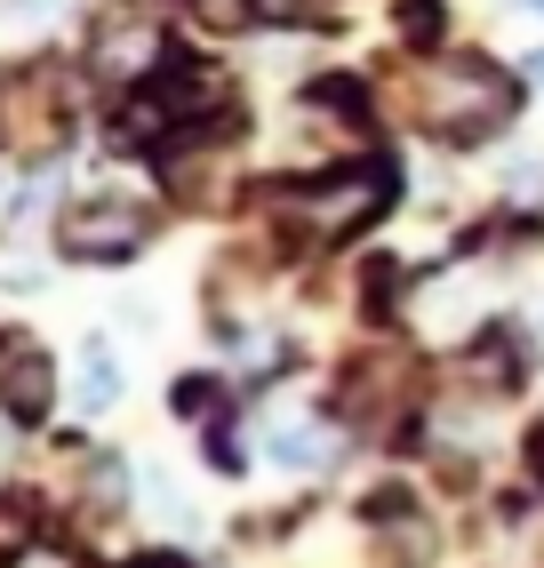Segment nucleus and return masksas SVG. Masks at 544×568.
<instances>
[{"mask_svg":"<svg viewBox=\"0 0 544 568\" xmlns=\"http://www.w3.org/2000/svg\"><path fill=\"white\" fill-rule=\"evenodd\" d=\"M504 112H513V89L473 57H456V64H441L433 81H424V121L441 136H488Z\"/></svg>","mask_w":544,"mask_h":568,"instance_id":"1","label":"nucleus"},{"mask_svg":"<svg viewBox=\"0 0 544 568\" xmlns=\"http://www.w3.org/2000/svg\"><path fill=\"white\" fill-rule=\"evenodd\" d=\"M384 184H393L384 169H353L336 184H313V193H296V224H304V233H321V241H336V233H353L369 209H384Z\"/></svg>","mask_w":544,"mask_h":568,"instance_id":"2","label":"nucleus"},{"mask_svg":"<svg viewBox=\"0 0 544 568\" xmlns=\"http://www.w3.org/2000/svg\"><path fill=\"white\" fill-rule=\"evenodd\" d=\"M57 241H64V256L104 264V256H129V248L144 241V216H137V209H121V201H89V209H64Z\"/></svg>","mask_w":544,"mask_h":568,"instance_id":"3","label":"nucleus"},{"mask_svg":"<svg viewBox=\"0 0 544 568\" xmlns=\"http://www.w3.org/2000/svg\"><path fill=\"white\" fill-rule=\"evenodd\" d=\"M152 64H161V32H152L144 17H112L97 32V72L104 81H144Z\"/></svg>","mask_w":544,"mask_h":568,"instance_id":"4","label":"nucleus"},{"mask_svg":"<svg viewBox=\"0 0 544 568\" xmlns=\"http://www.w3.org/2000/svg\"><path fill=\"white\" fill-rule=\"evenodd\" d=\"M0 393H9V416H17V425H32V416L57 400V368L32 353V345H17L9 368H0Z\"/></svg>","mask_w":544,"mask_h":568,"instance_id":"5","label":"nucleus"},{"mask_svg":"<svg viewBox=\"0 0 544 568\" xmlns=\"http://www.w3.org/2000/svg\"><path fill=\"white\" fill-rule=\"evenodd\" d=\"M264 448H272L281 465H329V433H321V425H272Z\"/></svg>","mask_w":544,"mask_h":568,"instance_id":"6","label":"nucleus"},{"mask_svg":"<svg viewBox=\"0 0 544 568\" xmlns=\"http://www.w3.org/2000/svg\"><path fill=\"white\" fill-rule=\"evenodd\" d=\"M112 385H121V376H112V345H104V336H89V345H81V408H104Z\"/></svg>","mask_w":544,"mask_h":568,"instance_id":"7","label":"nucleus"},{"mask_svg":"<svg viewBox=\"0 0 544 568\" xmlns=\"http://www.w3.org/2000/svg\"><path fill=\"white\" fill-rule=\"evenodd\" d=\"M192 9H201L209 24H249V9H256V0H192Z\"/></svg>","mask_w":544,"mask_h":568,"instance_id":"8","label":"nucleus"},{"mask_svg":"<svg viewBox=\"0 0 544 568\" xmlns=\"http://www.w3.org/2000/svg\"><path fill=\"white\" fill-rule=\"evenodd\" d=\"M264 17H304V9H321V0H256Z\"/></svg>","mask_w":544,"mask_h":568,"instance_id":"9","label":"nucleus"},{"mask_svg":"<svg viewBox=\"0 0 544 568\" xmlns=\"http://www.w3.org/2000/svg\"><path fill=\"white\" fill-rule=\"evenodd\" d=\"M17 568H72V560H64V552H32V545H24V552H17Z\"/></svg>","mask_w":544,"mask_h":568,"instance_id":"10","label":"nucleus"},{"mask_svg":"<svg viewBox=\"0 0 544 568\" xmlns=\"http://www.w3.org/2000/svg\"><path fill=\"white\" fill-rule=\"evenodd\" d=\"M521 72H528V81H536V89H544V49H536V57H528V64H521Z\"/></svg>","mask_w":544,"mask_h":568,"instance_id":"11","label":"nucleus"},{"mask_svg":"<svg viewBox=\"0 0 544 568\" xmlns=\"http://www.w3.org/2000/svg\"><path fill=\"white\" fill-rule=\"evenodd\" d=\"M137 568H184V560H137Z\"/></svg>","mask_w":544,"mask_h":568,"instance_id":"12","label":"nucleus"},{"mask_svg":"<svg viewBox=\"0 0 544 568\" xmlns=\"http://www.w3.org/2000/svg\"><path fill=\"white\" fill-rule=\"evenodd\" d=\"M528 9H536V17H544V0H528Z\"/></svg>","mask_w":544,"mask_h":568,"instance_id":"13","label":"nucleus"}]
</instances>
